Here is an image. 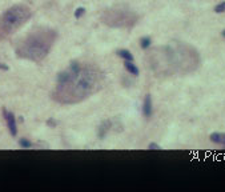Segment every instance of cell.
Instances as JSON below:
<instances>
[{
    "mask_svg": "<svg viewBox=\"0 0 225 192\" xmlns=\"http://www.w3.org/2000/svg\"><path fill=\"white\" fill-rule=\"evenodd\" d=\"M55 39L56 33L52 29L40 28L32 31V33H29L23 42H20L16 48V55L32 62H40L47 56Z\"/></svg>",
    "mask_w": 225,
    "mask_h": 192,
    "instance_id": "obj_1",
    "label": "cell"
},
{
    "mask_svg": "<svg viewBox=\"0 0 225 192\" xmlns=\"http://www.w3.org/2000/svg\"><path fill=\"white\" fill-rule=\"evenodd\" d=\"M31 9L23 4H17L7 9L0 16V39L12 35L31 17Z\"/></svg>",
    "mask_w": 225,
    "mask_h": 192,
    "instance_id": "obj_2",
    "label": "cell"
},
{
    "mask_svg": "<svg viewBox=\"0 0 225 192\" xmlns=\"http://www.w3.org/2000/svg\"><path fill=\"white\" fill-rule=\"evenodd\" d=\"M3 117H4V120H6V123H7L9 134H11L12 136H16L17 128H16V117H15V115L12 114V112L7 111L6 108H3Z\"/></svg>",
    "mask_w": 225,
    "mask_h": 192,
    "instance_id": "obj_3",
    "label": "cell"
},
{
    "mask_svg": "<svg viewBox=\"0 0 225 192\" xmlns=\"http://www.w3.org/2000/svg\"><path fill=\"white\" fill-rule=\"evenodd\" d=\"M153 114V103L151 95H145L143 101V115L145 117H151Z\"/></svg>",
    "mask_w": 225,
    "mask_h": 192,
    "instance_id": "obj_4",
    "label": "cell"
},
{
    "mask_svg": "<svg viewBox=\"0 0 225 192\" xmlns=\"http://www.w3.org/2000/svg\"><path fill=\"white\" fill-rule=\"evenodd\" d=\"M112 128V123L111 120H104L101 124L99 126V130H97V136H99V139H104L105 137V135L109 132V130Z\"/></svg>",
    "mask_w": 225,
    "mask_h": 192,
    "instance_id": "obj_5",
    "label": "cell"
},
{
    "mask_svg": "<svg viewBox=\"0 0 225 192\" xmlns=\"http://www.w3.org/2000/svg\"><path fill=\"white\" fill-rule=\"evenodd\" d=\"M209 139L212 143L218 145H225V134L224 132H213V134L209 135Z\"/></svg>",
    "mask_w": 225,
    "mask_h": 192,
    "instance_id": "obj_6",
    "label": "cell"
},
{
    "mask_svg": "<svg viewBox=\"0 0 225 192\" xmlns=\"http://www.w3.org/2000/svg\"><path fill=\"white\" fill-rule=\"evenodd\" d=\"M124 68H125V70L131 73V75H133V76H139V73H140L137 66H136V64H133V62L124 60Z\"/></svg>",
    "mask_w": 225,
    "mask_h": 192,
    "instance_id": "obj_7",
    "label": "cell"
},
{
    "mask_svg": "<svg viewBox=\"0 0 225 192\" xmlns=\"http://www.w3.org/2000/svg\"><path fill=\"white\" fill-rule=\"evenodd\" d=\"M117 56H120L123 59V60H129V62H133V55L132 52L129 50H125V48H123V50H117Z\"/></svg>",
    "mask_w": 225,
    "mask_h": 192,
    "instance_id": "obj_8",
    "label": "cell"
},
{
    "mask_svg": "<svg viewBox=\"0 0 225 192\" xmlns=\"http://www.w3.org/2000/svg\"><path fill=\"white\" fill-rule=\"evenodd\" d=\"M68 70L71 71V72H73L75 75H79V73L81 72V64H80L77 60H72L71 63H69Z\"/></svg>",
    "mask_w": 225,
    "mask_h": 192,
    "instance_id": "obj_9",
    "label": "cell"
},
{
    "mask_svg": "<svg viewBox=\"0 0 225 192\" xmlns=\"http://www.w3.org/2000/svg\"><path fill=\"white\" fill-rule=\"evenodd\" d=\"M151 44H152V39L149 37V36H144L140 39V47L143 48V50H147V48L151 47Z\"/></svg>",
    "mask_w": 225,
    "mask_h": 192,
    "instance_id": "obj_10",
    "label": "cell"
},
{
    "mask_svg": "<svg viewBox=\"0 0 225 192\" xmlns=\"http://www.w3.org/2000/svg\"><path fill=\"white\" fill-rule=\"evenodd\" d=\"M19 145L22 147V148H24V150H28V148H31V147H33L32 141H29L28 139H26V137H23V139L19 140Z\"/></svg>",
    "mask_w": 225,
    "mask_h": 192,
    "instance_id": "obj_11",
    "label": "cell"
},
{
    "mask_svg": "<svg viewBox=\"0 0 225 192\" xmlns=\"http://www.w3.org/2000/svg\"><path fill=\"white\" fill-rule=\"evenodd\" d=\"M214 12H216V13L225 12V2H221V3L216 4V7H214Z\"/></svg>",
    "mask_w": 225,
    "mask_h": 192,
    "instance_id": "obj_12",
    "label": "cell"
},
{
    "mask_svg": "<svg viewBox=\"0 0 225 192\" xmlns=\"http://www.w3.org/2000/svg\"><path fill=\"white\" fill-rule=\"evenodd\" d=\"M84 13H86V8H84V7H79V8H76V11H75V17L80 19Z\"/></svg>",
    "mask_w": 225,
    "mask_h": 192,
    "instance_id": "obj_13",
    "label": "cell"
},
{
    "mask_svg": "<svg viewBox=\"0 0 225 192\" xmlns=\"http://www.w3.org/2000/svg\"><path fill=\"white\" fill-rule=\"evenodd\" d=\"M148 150H149V151H160V150H161V147H160L157 143H149Z\"/></svg>",
    "mask_w": 225,
    "mask_h": 192,
    "instance_id": "obj_14",
    "label": "cell"
},
{
    "mask_svg": "<svg viewBox=\"0 0 225 192\" xmlns=\"http://www.w3.org/2000/svg\"><path fill=\"white\" fill-rule=\"evenodd\" d=\"M47 124H48V126H51V127H56V121H55L53 119H49V120L47 121Z\"/></svg>",
    "mask_w": 225,
    "mask_h": 192,
    "instance_id": "obj_15",
    "label": "cell"
},
{
    "mask_svg": "<svg viewBox=\"0 0 225 192\" xmlns=\"http://www.w3.org/2000/svg\"><path fill=\"white\" fill-rule=\"evenodd\" d=\"M0 70H3V71H7V70H8V66H6V64H3L2 62H0Z\"/></svg>",
    "mask_w": 225,
    "mask_h": 192,
    "instance_id": "obj_16",
    "label": "cell"
},
{
    "mask_svg": "<svg viewBox=\"0 0 225 192\" xmlns=\"http://www.w3.org/2000/svg\"><path fill=\"white\" fill-rule=\"evenodd\" d=\"M221 35H223V36H224V37H225V29H224V31H223V32H221Z\"/></svg>",
    "mask_w": 225,
    "mask_h": 192,
    "instance_id": "obj_17",
    "label": "cell"
}]
</instances>
